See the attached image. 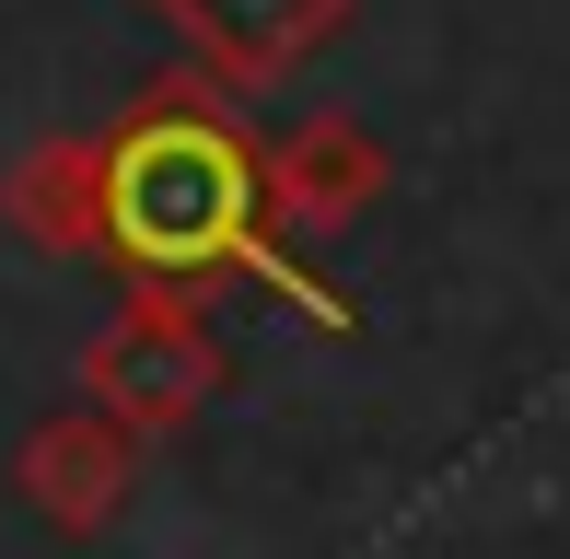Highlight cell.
Listing matches in <instances>:
<instances>
[{"label":"cell","mask_w":570,"mask_h":559,"mask_svg":"<svg viewBox=\"0 0 570 559\" xmlns=\"http://www.w3.org/2000/svg\"><path fill=\"white\" fill-rule=\"evenodd\" d=\"M268 151L222 117V82H151L106 129V245L140 280L268 268Z\"/></svg>","instance_id":"cell-1"},{"label":"cell","mask_w":570,"mask_h":559,"mask_svg":"<svg viewBox=\"0 0 570 559\" xmlns=\"http://www.w3.org/2000/svg\"><path fill=\"white\" fill-rule=\"evenodd\" d=\"M222 385V350H210V315H198L187 292H128L106 315V339L82 350V396L106 420H128L151 443V431H187L210 409Z\"/></svg>","instance_id":"cell-2"},{"label":"cell","mask_w":570,"mask_h":559,"mask_svg":"<svg viewBox=\"0 0 570 559\" xmlns=\"http://www.w3.org/2000/svg\"><path fill=\"white\" fill-rule=\"evenodd\" d=\"M151 12L187 36V59L222 94H268L292 70H315L326 47L361 23V0H151Z\"/></svg>","instance_id":"cell-3"},{"label":"cell","mask_w":570,"mask_h":559,"mask_svg":"<svg viewBox=\"0 0 570 559\" xmlns=\"http://www.w3.org/2000/svg\"><path fill=\"white\" fill-rule=\"evenodd\" d=\"M384 198V140L361 117H292L268 140V210L279 234H350Z\"/></svg>","instance_id":"cell-4"},{"label":"cell","mask_w":570,"mask_h":559,"mask_svg":"<svg viewBox=\"0 0 570 559\" xmlns=\"http://www.w3.org/2000/svg\"><path fill=\"white\" fill-rule=\"evenodd\" d=\"M128 478H140V431L106 420L82 396V409H59L23 443V501H36L47 524H70V537H94V524H117V501H128Z\"/></svg>","instance_id":"cell-5"},{"label":"cell","mask_w":570,"mask_h":559,"mask_svg":"<svg viewBox=\"0 0 570 559\" xmlns=\"http://www.w3.org/2000/svg\"><path fill=\"white\" fill-rule=\"evenodd\" d=\"M12 222L36 245H106V140H36L12 164Z\"/></svg>","instance_id":"cell-6"}]
</instances>
